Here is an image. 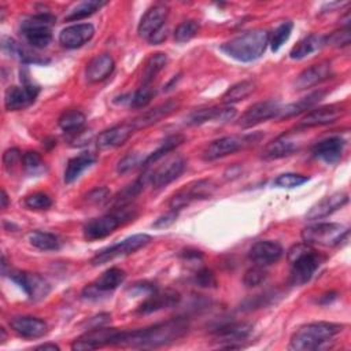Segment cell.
<instances>
[{"mask_svg": "<svg viewBox=\"0 0 351 351\" xmlns=\"http://www.w3.org/2000/svg\"><path fill=\"white\" fill-rule=\"evenodd\" d=\"M114 69H115V62L111 55L108 53L97 55L86 66V80L93 84L101 82L111 75Z\"/></svg>", "mask_w": 351, "mask_h": 351, "instance_id": "1f68e13d", "label": "cell"}, {"mask_svg": "<svg viewBox=\"0 0 351 351\" xmlns=\"http://www.w3.org/2000/svg\"><path fill=\"white\" fill-rule=\"evenodd\" d=\"M299 148H300V140L292 133H284L265 147L262 152V158L267 160L285 158L296 152Z\"/></svg>", "mask_w": 351, "mask_h": 351, "instance_id": "484cf974", "label": "cell"}, {"mask_svg": "<svg viewBox=\"0 0 351 351\" xmlns=\"http://www.w3.org/2000/svg\"><path fill=\"white\" fill-rule=\"evenodd\" d=\"M343 330V325L335 322H311L300 326L291 337L289 350L313 351L333 340Z\"/></svg>", "mask_w": 351, "mask_h": 351, "instance_id": "277c9868", "label": "cell"}, {"mask_svg": "<svg viewBox=\"0 0 351 351\" xmlns=\"http://www.w3.org/2000/svg\"><path fill=\"white\" fill-rule=\"evenodd\" d=\"M282 247L274 240H261L256 241L248 251V258L254 265L269 266L276 263L282 256Z\"/></svg>", "mask_w": 351, "mask_h": 351, "instance_id": "44dd1931", "label": "cell"}, {"mask_svg": "<svg viewBox=\"0 0 351 351\" xmlns=\"http://www.w3.org/2000/svg\"><path fill=\"white\" fill-rule=\"evenodd\" d=\"M215 189H217V184L210 178L193 181L185 185L182 189H180L170 197L169 207L173 211H180L184 207L189 206L192 202L204 200L210 197L215 192Z\"/></svg>", "mask_w": 351, "mask_h": 351, "instance_id": "30bf717a", "label": "cell"}, {"mask_svg": "<svg viewBox=\"0 0 351 351\" xmlns=\"http://www.w3.org/2000/svg\"><path fill=\"white\" fill-rule=\"evenodd\" d=\"M270 33L267 30L252 29L222 44L221 51L239 62H252L265 53Z\"/></svg>", "mask_w": 351, "mask_h": 351, "instance_id": "7a4b0ae2", "label": "cell"}, {"mask_svg": "<svg viewBox=\"0 0 351 351\" xmlns=\"http://www.w3.org/2000/svg\"><path fill=\"white\" fill-rule=\"evenodd\" d=\"M287 259L291 265L289 281L292 285H303L311 280L314 273L318 270L325 256L321 255L315 248L307 243L293 244L288 252Z\"/></svg>", "mask_w": 351, "mask_h": 351, "instance_id": "3957f363", "label": "cell"}, {"mask_svg": "<svg viewBox=\"0 0 351 351\" xmlns=\"http://www.w3.org/2000/svg\"><path fill=\"white\" fill-rule=\"evenodd\" d=\"M300 234L310 245L336 247L348 239V229L336 222H318L303 228Z\"/></svg>", "mask_w": 351, "mask_h": 351, "instance_id": "8992f818", "label": "cell"}, {"mask_svg": "<svg viewBox=\"0 0 351 351\" xmlns=\"http://www.w3.org/2000/svg\"><path fill=\"white\" fill-rule=\"evenodd\" d=\"M178 215V211H173L170 210L169 213H166L165 215H160L158 219H155V222L152 223L154 228H167L170 226L173 222H176Z\"/></svg>", "mask_w": 351, "mask_h": 351, "instance_id": "11a10c76", "label": "cell"}, {"mask_svg": "<svg viewBox=\"0 0 351 351\" xmlns=\"http://www.w3.org/2000/svg\"><path fill=\"white\" fill-rule=\"evenodd\" d=\"M137 217V211L130 204L114 207L111 213H107L99 218H93L84 225V237L89 241L104 239L111 234L121 225L133 221Z\"/></svg>", "mask_w": 351, "mask_h": 351, "instance_id": "5b68a950", "label": "cell"}, {"mask_svg": "<svg viewBox=\"0 0 351 351\" xmlns=\"http://www.w3.org/2000/svg\"><path fill=\"white\" fill-rule=\"evenodd\" d=\"M199 29H200L199 22L192 21V19L184 21V22H181L176 27V30H174V40L177 43H186V41H189L191 38H193L197 34Z\"/></svg>", "mask_w": 351, "mask_h": 351, "instance_id": "7bdbcfd3", "label": "cell"}, {"mask_svg": "<svg viewBox=\"0 0 351 351\" xmlns=\"http://www.w3.org/2000/svg\"><path fill=\"white\" fill-rule=\"evenodd\" d=\"M21 163L25 171L30 176H38L43 171H45V163L43 160V156L36 151H26L22 155Z\"/></svg>", "mask_w": 351, "mask_h": 351, "instance_id": "60d3db41", "label": "cell"}, {"mask_svg": "<svg viewBox=\"0 0 351 351\" xmlns=\"http://www.w3.org/2000/svg\"><path fill=\"white\" fill-rule=\"evenodd\" d=\"M328 90L326 89H318V90H314L311 93H308L307 96L299 99L298 101H293L291 104H287L285 107H282L277 115L278 119H287V118H291V117H295V115H299L310 108H313L315 104H318L325 96H326Z\"/></svg>", "mask_w": 351, "mask_h": 351, "instance_id": "4dcf8cb0", "label": "cell"}, {"mask_svg": "<svg viewBox=\"0 0 351 351\" xmlns=\"http://www.w3.org/2000/svg\"><path fill=\"white\" fill-rule=\"evenodd\" d=\"M166 38H167V27L163 26L162 29H159L158 32H155V33L148 38V43L152 44V45H156V44L163 43Z\"/></svg>", "mask_w": 351, "mask_h": 351, "instance_id": "9f6ffc18", "label": "cell"}, {"mask_svg": "<svg viewBox=\"0 0 351 351\" xmlns=\"http://www.w3.org/2000/svg\"><path fill=\"white\" fill-rule=\"evenodd\" d=\"M335 299H336V293H335V292H329V293L322 295L318 302H319L321 304H328V303H330V302L335 300Z\"/></svg>", "mask_w": 351, "mask_h": 351, "instance_id": "680465c9", "label": "cell"}, {"mask_svg": "<svg viewBox=\"0 0 351 351\" xmlns=\"http://www.w3.org/2000/svg\"><path fill=\"white\" fill-rule=\"evenodd\" d=\"M118 332L119 330L115 328H104V326L90 328L84 335H81L80 337H77L73 341L71 350L86 351V350H96V348L107 346V344L111 346L112 340Z\"/></svg>", "mask_w": 351, "mask_h": 351, "instance_id": "9a60e30c", "label": "cell"}, {"mask_svg": "<svg viewBox=\"0 0 351 351\" xmlns=\"http://www.w3.org/2000/svg\"><path fill=\"white\" fill-rule=\"evenodd\" d=\"M95 36V27L92 23H77L64 27L59 33V43L67 49H75L86 44Z\"/></svg>", "mask_w": 351, "mask_h": 351, "instance_id": "cb8c5ba5", "label": "cell"}, {"mask_svg": "<svg viewBox=\"0 0 351 351\" xmlns=\"http://www.w3.org/2000/svg\"><path fill=\"white\" fill-rule=\"evenodd\" d=\"M19 160H22V154L18 148H8L3 155V163L7 170H11Z\"/></svg>", "mask_w": 351, "mask_h": 351, "instance_id": "db71d44e", "label": "cell"}, {"mask_svg": "<svg viewBox=\"0 0 351 351\" xmlns=\"http://www.w3.org/2000/svg\"><path fill=\"white\" fill-rule=\"evenodd\" d=\"M344 145H346V140L343 137L332 136V137L318 141L313 147L311 152L317 159H321L322 162H325L328 165H333L340 160Z\"/></svg>", "mask_w": 351, "mask_h": 351, "instance_id": "f546056e", "label": "cell"}, {"mask_svg": "<svg viewBox=\"0 0 351 351\" xmlns=\"http://www.w3.org/2000/svg\"><path fill=\"white\" fill-rule=\"evenodd\" d=\"M236 115V108L233 107H207V108H199L192 111L186 118L185 123L195 126V125H203L206 122H228L232 121Z\"/></svg>", "mask_w": 351, "mask_h": 351, "instance_id": "4316f807", "label": "cell"}, {"mask_svg": "<svg viewBox=\"0 0 351 351\" xmlns=\"http://www.w3.org/2000/svg\"><path fill=\"white\" fill-rule=\"evenodd\" d=\"M23 203L30 210H47L52 206V199L45 192H34L27 195Z\"/></svg>", "mask_w": 351, "mask_h": 351, "instance_id": "f6af8a7d", "label": "cell"}, {"mask_svg": "<svg viewBox=\"0 0 351 351\" xmlns=\"http://www.w3.org/2000/svg\"><path fill=\"white\" fill-rule=\"evenodd\" d=\"M106 4H107V1H103V0H85V1H81V3L75 4L67 12L64 19L73 22V21H80V19L88 18L92 14H95L96 11H99Z\"/></svg>", "mask_w": 351, "mask_h": 351, "instance_id": "f35d334b", "label": "cell"}, {"mask_svg": "<svg viewBox=\"0 0 351 351\" xmlns=\"http://www.w3.org/2000/svg\"><path fill=\"white\" fill-rule=\"evenodd\" d=\"M151 240H152L151 236L145 234V233H137V234L129 236L117 244H112L107 248L97 251L96 255L90 259V263L93 266H100V265H104L115 258H122V256L130 255V254L138 251L140 248L145 247Z\"/></svg>", "mask_w": 351, "mask_h": 351, "instance_id": "9c48e42d", "label": "cell"}, {"mask_svg": "<svg viewBox=\"0 0 351 351\" xmlns=\"http://www.w3.org/2000/svg\"><path fill=\"white\" fill-rule=\"evenodd\" d=\"M310 178L307 176H302V174H296V173H284L280 174L276 180H274V185L280 186V188H296L303 185L304 182H307Z\"/></svg>", "mask_w": 351, "mask_h": 351, "instance_id": "c3c4849f", "label": "cell"}, {"mask_svg": "<svg viewBox=\"0 0 351 351\" xmlns=\"http://www.w3.org/2000/svg\"><path fill=\"white\" fill-rule=\"evenodd\" d=\"M167 60L169 59L165 52L152 53L144 63L143 73H141V84L151 85V82L155 80V77L165 69V66L167 64Z\"/></svg>", "mask_w": 351, "mask_h": 351, "instance_id": "8d00e7d4", "label": "cell"}, {"mask_svg": "<svg viewBox=\"0 0 351 351\" xmlns=\"http://www.w3.org/2000/svg\"><path fill=\"white\" fill-rule=\"evenodd\" d=\"M27 240L33 247L41 251H56L60 248V241L58 236L49 232L32 230L27 233Z\"/></svg>", "mask_w": 351, "mask_h": 351, "instance_id": "74e56055", "label": "cell"}, {"mask_svg": "<svg viewBox=\"0 0 351 351\" xmlns=\"http://www.w3.org/2000/svg\"><path fill=\"white\" fill-rule=\"evenodd\" d=\"M267 277V271L265 270L263 266H258V265H254L252 267H250L245 273H244V277H243V282L245 287L248 288H254V287H258L261 285Z\"/></svg>", "mask_w": 351, "mask_h": 351, "instance_id": "7dc6e473", "label": "cell"}, {"mask_svg": "<svg viewBox=\"0 0 351 351\" xmlns=\"http://www.w3.org/2000/svg\"><path fill=\"white\" fill-rule=\"evenodd\" d=\"M185 141V137L182 134H170L167 136L163 143L151 154H148L145 158H144V162H143V167H149L151 165H154L155 162H158L159 159L165 158L167 154H170L173 149H176L177 147H180L182 143Z\"/></svg>", "mask_w": 351, "mask_h": 351, "instance_id": "e575fe53", "label": "cell"}, {"mask_svg": "<svg viewBox=\"0 0 351 351\" xmlns=\"http://www.w3.org/2000/svg\"><path fill=\"white\" fill-rule=\"evenodd\" d=\"M255 88H256V82L252 80H243L240 82H236L222 95V103L226 106L239 103L247 99L255 90Z\"/></svg>", "mask_w": 351, "mask_h": 351, "instance_id": "d590c367", "label": "cell"}, {"mask_svg": "<svg viewBox=\"0 0 351 351\" xmlns=\"http://www.w3.org/2000/svg\"><path fill=\"white\" fill-rule=\"evenodd\" d=\"M189 329L186 318L177 317L144 329L119 330L111 346L125 348H156L181 339Z\"/></svg>", "mask_w": 351, "mask_h": 351, "instance_id": "6da1fadb", "label": "cell"}, {"mask_svg": "<svg viewBox=\"0 0 351 351\" xmlns=\"http://www.w3.org/2000/svg\"><path fill=\"white\" fill-rule=\"evenodd\" d=\"M181 296L177 291L173 289H165V291H158L155 289L154 292H151L144 300L143 303L137 307V313L138 314H151V313H156L159 310L163 308H170L178 304Z\"/></svg>", "mask_w": 351, "mask_h": 351, "instance_id": "7402d4cb", "label": "cell"}, {"mask_svg": "<svg viewBox=\"0 0 351 351\" xmlns=\"http://www.w3.org/2000/svg\"><path fill=\"white\" fill-rule=\"evenodd\" d=\"M55 21V16L49 12L32 15L21 22V34L33 48H45L52 40L51 27Z\"/></svg>", "mask_w": 351, "mask_h": 351, "instance_id": "52a82bcc", "label": "cell"}, {"mask_svg": "<svg viewBox=\"0 0 351 351\" xmlns=\"http://www.w3.org/2000/svg\"><path fill=\"white\" fill-rule=\"evenodd\" d=\"M133 133H136V129L133 128L132 122L130 121L122 122L111 126L110 129L103 130L96 138V145L99 149L117 148L125 144L132 137Z\"/></svg>", "mask_w": 351, "mask_h": 351, "instance_id": "603a6c76", "label": "cell"}, {"mask_svg": "<svg viewBox=\"0 0 351 351\" xmlns=\"http://www.w3.org/2000/svg\"><path fill=\"white\" fill-rule=\"evenodd\" d=\"M281 107L278 101L276 100H265V101H258L252 106H250L244 114L239 119V126L241 128H252L258 123L266 122L271 118H277Z\"/></svg>", "mask_w": 351, "mask_h": 351, "instance_id": "2e32d148", "label": "cell"}, {"mask_svg": "<svg viewBox=\"0 0 351 351\" xmlns=\"http://www.w3.org/2000/svg\"><path fill=\"white\" fill-rule=\"evenodd\" d=\"M155 96V89L151 85H141L129 99V104L133 108L145 107Z\"/></svg>", "mask_w": 351, "mask_h": 351, "instance_id": "ee69618b", "label": "cell"}, {"mask_svg": "<svg viewBox=\"0 0 351 351\" xmlns=\"http://www.w3.org/2000/svg\"><path fill=\"white\" fill-rule=\"evenodd\" d=\"M95 162H96V156L90 152H82V154L69 159L66 169H64V174H63L64 182L66 184L74 182Z\"/></svg>", "mask_w": 351, "mask_h": 351, "instance_id": "d6a6232c", "label": "cell"}, {"mask_svg": "<svg viewBox=\"0 0 351 351\" xmlns=\"http://www.w3.org/2000/svg\"><path fill=\"white\" fill-rule=\"evenodd\" d=\"M10 278L23 289V292L32 302L43 300L51 292L49 282L38 273L12 270L10 271Z\"/></svg>", "mask_w": 351, "mask_h": 351, "instance_id": "8fae6325", "label": "cell"}, {"mask_svg": "<svg viewBox=\"0 0 351 351\" xmlns=\"http://www.w3.org/2000/svg\"><path fill=\"white\" fill-rule=\"evenodd\" d=\"M36 350H49V351H59L60 347L55 343H44V344H40L36 347Z\"/></svg>", "mask_w": 351, "mask_h": 351, "instance_id": "6f0895ef", "label": "cell"}, {"mask_svg": "<svg viewBox=\"0 0 351 351\" xmlns=\"http://www.w3.org/2000/svg\"><path fill=\"white\" fill-rule=\"evenodd\" d=\"M351 43V33L350 29H340L329 36H325V45H332V47H346Z\"/></svg>", "mask_w": 351, "mask_h": 351, "instance_id": "f907efd6", "label": "cell"}, {"mask_svg": "<svg viewBox=\"0 0 351 351\" xmlns=\"http://www.w3.org/2000/svg\"><path fill=\"white\" fill-rule=\"evenodd\" d=\"M144 162V158H140V155L137 152H129L126 154L117 166V171L119 174H125L133 169H136L137 166H141Z\"/></svg>", "mask_w": 351, "mask_h": 351, "instance_id": "681fc988", "label": "cell"}, {"mask_svg": "<svg viewBox=\"0 0 351 351\" xmlns=\"http://www.w3.org/2000/svg\"><path fill=\"white\" fill-rule=\"evenodd\" d=\"M348 203V195L346 192H335L332 195H328L322 197L319 202H317L306 214L307 221H315L325 218L335 213L336 210L341 208L344 204Z\"/></svg>", "mask_w": 351, "mask_h": 351, "instance_id": "f1b7e54d", "label": "cell"}, {"mask_svg": "<svg viewBox=\"0 0 351 351\" xmlns=\"http://www.w3.org/2000/svg\"><path fill=\"white\" fill-rule=\"evenodd\" d=\"M110 189L106 186H97L85 195V202L89 204H103L110 200Z\"/></svg>", "mask_w": 351, "mask_h": 351, "instance_id": "f5cc1de1", "label": "cell"}, {"mask_svg": "<svg viewBox=\"0 0 351 351\" xmlns=\"http://www.w3.org/2000/svg\"><path fill=\"white\" fill-rule=\"evenodd\" d=\"M167 15H169V5L165 3H156L152 7H149L138 22V26H137L138 36L141 38L148 40L155 32H158L165 26Z\"/></svg>", "mask_w": 351, "mask_h": 351, "instance_id": "ac0fdd59", "label": "cell"}, {"mask_svg": "<svg viewBox=\"0 0 351 351\" xmlns=\"http://www.w3.org/2000/svg\"><path fill=\"white\" fill-rule=\"evenodd\" d=\"M274 298H276V293H263V295H255L252 298H248L245 299L243 303H241V310L244 311H251V310H255V308H262V307H266L269 304H271L274 302Z\"/></svg>", "mask_w": 351, "mask_h": 351, "instance_id": "bcb514c9", "label": "cell"}, {"mask_svg": "<svg viewBox=\"0 0 351 351\" xmlns=\"http://www.w3.org/2000/svg\"><path fill=\"white\" fill-rule=\"evenodd\" d=\"M193 282L202 288H215L217 287V278L214 273L208 269H199L195 273Z\"/></svg>", "mask_w": 351, "mask_h": 351, "instance_id": "816d5d0a", "label": "cell"}, {"mask_svg": "<svg viewBox=\"0 0 351 351\" xmlns=\"http://www.w3.org/2000/svg\"><path fill=\"white\" fill-rule=\"evenodd\" d=\"M85 121L86 117L84 112H81L80 110H69L59 117L58 125L66 133H77L82 129Z\"/></svg>", "mask_w": 351, "mask_h": 351, "instance_id": "ab89813d", "label": "cell"}, {"mask_svg": "<svg viewBox=\"0 0 351 351\" xmlns=\"http://www.w3.org/2000/svg\"><path fill=\"white\" fill-rule=\"evenodd\" d=\"M126 273L119 267H110L103 271L92 284L86 285L82 291L84 299H99L100 295L112 292L125 281Z\"/></svg>", "mask_w": 351, "mask_h": 351, "instance_id": "7c38bea8", "label": "cell"}, {"mask_svg": "<svg viewBox=\"0 0 351 351\" xmlns=\"http://www.w3.org/2000/svg\"><path fill=\"white\" fill-rule=\"evenodd\" d=\"M292 29H293V23L291 21H285L277 26V29L269 37V44L273 52H277L285 44V41H288L292 33Z\"/></svg>", "mask_w": 351, "mask_h": 351, "instance_id": "b9f144b4", "label": "cell"}, {"mask_svg": "<svg viewBox=\"0 0 351 351\" xmlns=\"http://www.w3.org/2000/svg\"><path fill=\"white\" fill-rule=\"evenodd\" d=\"M0 199H1V208H5L7 204H8V196H7L4 189H1V197Z\"/></svg>", "mask_w": 351, "mask_h": 351, "instance_id": "91938a15", "label": "cell"}, {"mask_svg": "<svg viewBox=\"0 0 351 351\" xmlns=\"http://www.w3.org/2000/svg\"><path fill=\"white\" fill-rule=\"evenodd\" d=\"M38 86L25 82L22 86H8L4 92V107L7 111H18L29 107L38 96Z\"/></svg>", "mask_w": 351, "mask_h": 351, "instance_id": "e0dca14e", "label": "cell"}, {"mask_svg": "<svg viewBox=\"0 0 351 351\" xmlns=\"http://www.w3.org/2000/svg\"><path fill=\"white\" fill-rule=\"evenodd\" d=\"M325 45V36L322 34H308L304 38H302L289 52V58L291 59H303L310 56L311 53L319 51L322 47Z\"/></svg>", "mask_w": 351, "mask_h": 351, "instance_id": "836d02e7", "label": "cell"}, {"mask_svg": "<svg viewBox=\"0 0 351 351\" xmlns=\"http://www.w3.org/2000/svg\"><path fill=\"white\" fill-rule=\"evenodd\" d=\"M252 332V324L250 322H230L217 328L213 333L214 340L223 343V348H241V341L248 339Z\"/></svg>", "mask_w": 351, "mask_h": 351, "instance_id": "5bb4252c", "label": "cell"}, {"mask_svg": "<svg viewBox=\"0 0 351 351\" xmlns=\"http://www.w3.org/2000/svg\"><path fill=\"white\" fill-rule=\"evenodd\" d=\"M346 107L343 104H328L318 107L315 110H311L307 112L302 121L299 122L300 128H315V126H324L336 122L346 114Z\"/></svg>", "mask_w": 351, "mask_h": 351, "instance_id": "ffe728a7", "label": "cell"}, {"mask_svg": "<svg viewBox=\"0 0 351 351\" xmlns=\"http://www.w3.org/2000/svg\"><path fill=\"white\" fill-rule=\"evenodd\" d=\"M178 107H180V101L171 99V100H167V101H165V103H162V104H159V106H156V107H154V108H151V110L143 112L141 115H138V117L130 119V122H132L133 128H134L136 132H137V130H140V129L149 128V126L158 123L159 121L167 118V117L171 115L174 111H177Z\"/></svg>", "mask_w": 351, "mask_h": 351, "instance_id": "d4e9b609", "label": "cell"}, {"mask_svg": "<svg viewBox=\"0 0 351 351\" xmlns=\"http://www.w3.org/2000/svg\"><path fill=\"white\" fill-rule=\"evenodd\" d=\"M262 138V133H250V134H232L225 136L218 140H214L210 143L204 151H203V159L204 160H215L223 156H228L230 154H234L245 147H250L255 143H258Z\"/></svg>", "mask_w": 351, "mask_h": 351, "instance_id": "ba28073f", "label": "cell"}, {"mask_svg": "<svg viewBox=\"0 0 351 351\" xmlns=\"http://www.w3.org/2000/svg\"><path fill=\"white\" fill-rule=\"evenodd\" d=\"M11 329L26 339H38L48 330V325L44 319L32 315H18L10 319Z\"/></svg>", "mask_w": 351, "mask_h": 351, "instance_id": "83f0119b", "label": "cell"}, {"mask_svg": "<svg viewBox=\"0 0 351 351\" xmlns=\"http://www.w3.org/2000/svg\"><path fill=\"white\" fill-rule=\"evenodd\" d=\"M333 77L332 64L329 62H319L317 64H311L310 67L300 71L293 80V88L296 90H304L307 88H313L329 78Z\"/></svg>", "mask_w": 351, "mask_h": 351, "instance_id": "d6986e66", "label": "cell"}, {"mask_svg": "<svg viewBox=\"0 0 351 351\" xmlns=\"http://www.w3.org/2000/svg\"><path fill=\"white\" fill-rule=\"evenodd\" d=\"M185 166L186 162L182 156L176 155L173 158H169L165 163L159 165L154 171L148 173V181L151 182L154 189H160L173 182L174 180H177L182 174Z\"/></svg>", "mask_w": 351, "mask_h": 351, "instance_id": "4fadbf2b", "label": "cell"}]
</instances>
